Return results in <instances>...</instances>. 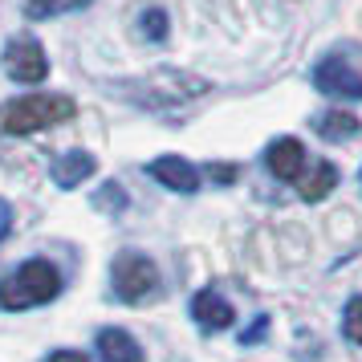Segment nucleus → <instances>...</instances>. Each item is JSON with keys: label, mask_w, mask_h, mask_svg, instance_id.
<instances>
[{"label": "nucleus", "mask_w": 362, "mask_h": 362, "mask_svg": "<svg viewBox=\"0 0 362 362\" xmlns=\"http://www.w3.org/2000/svg\"><path fill=\"white\" fill-rule=\"evenodd\" d=\"M74 98L66 94H21V98L0 106V131L4 134H33V131H49L57 122L74 118Z\"/></svg>", "instance_id": "obj_1"}, {"label": "nucleus", "mask_w": 362, "mask_h": 362, "mask_svg": "<svg viewBox=\"0 0 362 362\" xmlns=\"http://www.w3.org/2000/svg\"><path fill=\"white\" fill-rule=\"evenodd\" d=\"M98 354H102V362H143L139 342H134L127 329H118V326H106L98 334Z\"/></svg>", "instance_id": "obj_10"}, {"label": "nucleus", "mask_w": 362, "mask_h": 362, "mask_svg": "<svg viewBox=\"0 0 362 362\" xmlns=\"http://www.w3.org/2000/svg\"><path fill=\"white\" fill-rule=\"evenodd\" d=\"M4 74L21 86H37L45 82L49 74V62H45V49L37 45L33 37H13L8 49H4Z\"/></svg>", "instance_id": "obj_4"}, {"label": "nucleus", "mask_w": 362, "mask_h": 362, "mask_svg": "<svg viewBox=\"0 0 362 362\" xmlns=\"http://www.w3.org/2000/svg\"><path fill=\"white\" fill-rule=\"evenodd\" d=\"M342 334L354 346H362V297H350L342 310Z\"/></svg>", "instance_id": "obj_14"}, {"label": "nucleus", "mask_w": 362, "mask_h": 362, "mask_svg": "<svg viewBox=\"0 0 362 362\" xmlns=\"http://www.w3.org/2000/svg\"><path fill=\"white\" fill-rule=\"evenodd\" d=\"M8 228H13V204L0 196V240L8 236Z\"/></svg>", "instance_id": "obj_16"}, {"label": "nucleus", "mask_w": 362, "mask_h": 362, "mask_svg": "<svg viewBox=\"0 0 362 362\" xmlns=\"http://www.w3.org/2000/svg\"><path fill=\"white\" fill-rule=\"evenodd\" d=\"M313 127H317L322 139H334V143H346V139H354V134L362 131V122L354 115H346V110H329V115H322Z\"/></svg>", "instance_id": "obj_12"}, {"label": "nucleus", "mask_w": 362, "mask_h": 362, "mask_svg": "<svg viewBox=\"0 0 362 362\" xmlns=\"http://www.w3.org/2000/svg\"><path fill=\"white\" fill-rule=\"evenodd\" d=\"M192 317H196L204 329H228L236 322V310H232L228 297H220L216 289H199L192 297Z\"/></svg>", "instance_id": "obj_8"}, {"label": "nucleus", "mask_w": 362, "mask_h": 362, "mask_svg": "<svg viewBox=\"0 0 362 362\" xmlns=\"http://www.w3.org/2000/svg\"><path fill=\"white\" fill-rule=\"evenodd\" d=\"M90 0H25V17L29 21H49V17H66V13H78Z\"/></svg>", "instance_id": "obj_13"}, {"label": "nucleus", "mask_w": 362, "mask_h": 362, "mask_svg": "<svg viewBox=\"0 0 362 362\" xmlns=\"http://www.w3.org/2000/svg\"><path fill=\"white\" fill-rule=\"evenodd\" d=\"M94 171H98V163H94L90 151H66V155H57V163H53V183H57V187H78V183H86Z\"/></svg>", "instance_id": "obj_9"}, {"label": "nucleus", "mask_w": 362, "mask_h": 362, "mask_svg": "<svg viewBox=\"0 0 362 362\" xmlns=\"http://www.w3.org/2000/svg\"><path fill=\"white\" fill-rule=\"evenodd\" d=\"M313 86L322 90V94H329V98H346V102H358L362 98V74L346 57H326L322 66L313 69Z\"/></svg>", "instance_id": "obj_5"}, {"label": "nucleus", "mask_w": 362, "mask_h": 362, "mask_svg": "<svg viewBox=\"0 0 362 362\" xmlns=\"http://www.w3.org/2000/svg\"><path fill=\"white\" fill-rule=\"evenodd\" d=\"M110 285L127 305H134V301H147L159 289V269L143 252H118L115 264H110Z\"/></svg>", "instance_id": "obj_3"}, {"label": "nucleus", "mask_w": 362, "mask_h": 362, "mask_svg": "<svg viewBox=\"0 0 362 362\" xmlns=\"http://www.w3.org/2000/svg\"><path fill=\"white\" fill-rule=\"evenodd\" d=\"M57 293H62V273H57L49 261H41V257L25 261L21 269H13L8 277L0 281V305L13 310V313L45 305V301H53Z\"/></svg>", "instance_id": "obj_2"}, {"label": "nucleus", "mask_w": 362, "mask_h": 362, "mask_svg": "<svg viewBox=\"0 0 362 362\" xmlns=\"http://www.w3.org/2000/svg\"><path fill=\"white\" fill-rule=\"evenodd\" d=\"M264 163H269V171L281 183H297L301 171H305V147L297 139H277V143H269V151H264Z\"/></svg>", "instance_id": "obj_7"}, {"label": "nucleus", "mask_w": 362, "mask_h": 362, "mask_svg": "<svg viewBox=\"0 0 362 362\" xmlns=\"http://www.w3.org/2000/svg\"><path fill=\"white\" fill-rule=\"evenodd\" d=\"M106 204H110V208H122V192H118V183H106Z\"/></svg>", "instance_id": "obj_20"}, {"label": "nucleus", "mask_w": 362, "mask_h": 362, "mask_svg": "<svg viewBox=\"0 0 362 362\" xmlns=\"http://www.w3.org/2000/svg\"><path fill=\"white\" fill-rule=\"evenodd\" d=\"M143 33H147L151 41H163L167 37V13L163 8H147V13H143Z\"/></svg>", "instance_id": "obj_15"}, {"label": "nucleus", "mask_w": 362, "mask_h": 362, "mask_svg": "<svg viewBox=\"0 0 362 362\" xmlns=\"http://www.w3.org/2000/svg\"><path fill=\"white\" fill-rule=\"evenodd\" d=\"M212 180H216V183H232V180H236V167L216 163V167H212Z\"/></svg>", "instance_id": "obj_18"}, {"label": "nucleus", "mask_w": 362, "mask_h": 362, "mask_svg": "<svg viewBox=\"0 0 362 362\" xmlns=\"http://www.w3.org/2000/svg\"><path fill=\"white\" fill-rule=\"evenodd\" d=\"M297 183H301V199L317 204V199H326L329 192L338 187V167L329 163V159H317L310 175H305V180H297Z\"/></svg>", "instance_id": "obj_11"}, {"label": "nucleus", "mask_w": 362, "mask_h": 362, "mask_svg": "<svg viewBox=\"0 0 362 362\" xmlns=\"http://www.w3.org/2000/svg\"><path fill=\"white\" fill-rule=\"evenodd\" d=\"M49 362H90V358H86L82 350H53Z\"/></svg>", "instance_id": "obj_17"}, {"label": "nucleus", "mask_w": 362, "mask_h": 362, "mask_svg": "<svg viewBox=\"0 0 362 362\" xmlns=\"http://www.w3.org/2000/svg\"><path fill=\"white\" fill-rule=\"evenodd\" d=\"M151 180H159L163 187H171V192H180V196H192L199 187V171L196 163H187L183 155H163V159H155V163L147 167Z\"/></svg>", "instance_id": "obj_6"}, {"label": "nucleus", "mask_w": 362, "mask_h": 362, "mask_svg": "<svg viewBox=\"0 0 362 362\" xmlns=\"http://www.w3.org/2000/svg\"><path fill=\"white\" fill-rule=\"evenodd\" d=\"M264 329H269V317H257V322H252V329H245L240 338H245V342H257V338H261Z\"/></svg>", "instance_id": "obj_19"}, {"label": "nucleus", "mask_w": 362, "mask_h": 362, "mask_svg": "<svg viewBox=\"0 0 362 362\" xmlns=\"http://www.w3.org/2000/svg\"><path fill=\"white\" fill-rule=\"evenodd\" d=\"M358 180H362V175H358Z\"/></svg>", "instance_id": "obj_21"}]
</instances>
